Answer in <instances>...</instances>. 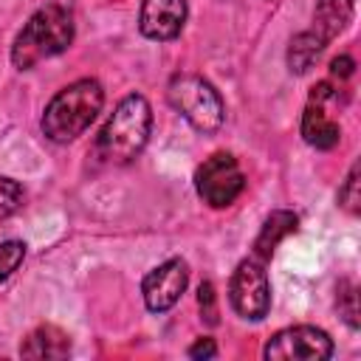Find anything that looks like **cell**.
Segmentation results:
<instances>
[{
    "label": "cell",
    "instance_id": "cell-4",
    "mask_svg": "<svg viewBox=\"0 0 361 361\" xmlns=\"http://www.w3.org/2000/svg\"><path fill=\"white\" fill-rule=\"evenodd\" d=\"M169 104L197 130V133H217L226 118V104L214 85L197 73H178L169 82Z\"/></svg>",
    "mask_w": 361,
    "mask_h": 361
},
{
    "label": "cell",
    "instance_id": "cell-5",
    "mask_svg": "<svg viewBox=\"0 0 361 361\" xmlns=\"http://www.w3.org/2000/svg\"><path fill=\"white\" fill-rule=\"evenodd\" d=\"M195 189L203 197V203H209L212 209H223V206H231L243 195L245 175L231 152H214L197 166Z\"/></svg>",
    "mask_w": 361,
    "mask_h": 361
},
{
    "label": "cell",
    "instance_id": "cell-18",
    "mask_svg": "<svg viewBox=\"0 0 361 361\" xmlns=\"http://www.w3.org/2000/svg\"><path fill=\"white\" fill-rule=\"evenodd\" d=\"M355 285H350V282H341L338 285V310H341V316H344V322L355 330L358 327V305H355Z\"/></svg>",
    "mask_w": 361,
    "mask_h": 361
},
{
    "label": "cell",
    "instance_id": "cell-17",
    "mask_svg": "<svg viewBox=\"0 0 361 361\" xmlns=\"http://www.w3.org/2000/svg\"><path fill=\"white\" fill-rule=\"evenodd\" d=\"M338 203L350 212V214H358L361 209V192H358V164L350 166V175L344 180V186L338 189Z\"/></svg>",
    "mask_w": 361,
    "mask_h": 361
},
{
    "label": "cell",
    "instance_id": "cell-6",
    "mask_svg": "<svg viewBox=\"0 0 361 361\" xmlns=\"http://www.w3.org/2000/svg\"><path fill=\"white\" fill-rule=\"evenodd\" d=\"M228 299L231 307L237 310V316L248 319V322H259L268 316L271 307V282L265 274V262L257 259L254 254L248 259H243L234 274H231V285H228Z\"/></svg>",
    "mask_w": 361,
    "mask_h": 361
},
{
    "label": "cell",
    "instance_id": "cell-8",
    "mask_svg": "<svg viewBox=\"0 0 361 361\" xmlns=\"http://www.w3.org/2000/svg\"><path fill=\"white\" fill-rule=\"evenodd\" d=\"M338 102V90L330 82H322L310 90V102L302 113V138L316 149H333L341 138L338 121L327 113V104Z\"/></svg>",
    "mask_w": 361,
    "mask_h": 361
},
{
    "label": "cell",
    "instance_id": "cell-20",
    "mask_svg": "<svg viewBox=\"0 0 361 361\" xmlns=\"http://www.w3.org/2000/svg\"><path fill=\"white\" fill-rule=\"evenodd\" d=\"M353 71H355V59L347 56V54H341V56H336V59L330 62V73H333V79H350Z\"/></svg>",
    "mask_w": 361,
    "mask_h": 361
},
{
    "label": "cell",
    "instance_id": "cell-12",
    "mask_svg": "<svg viewBox=\"0 0 361 361\" xmlns=\"http://www.w3.org/2000/svg\"><path fill=\"white\" fill-rule=\"evenodd\" d=\"M296 226H299V217H296L293 212H285V209L271 212V214L265 217V223H262L257 240H254V257L265 262V259L274 254V248H276L290 231H296Z\"/></svg>",
    "mask_w": 361,
    "mask_h": 361
},
{
    "label": "cell",
    "instance_id": "cell-15",
    "mask_svg": "<svg viewBox=\"0 0 361 361\" xmlns=\"http://www.w3.org/2000/svg\"><path fill=\"white\" fill-rule=\"evenodd\" d=\"M23 206V186L14 178L0 175V220L11 217Z\"/></svg>",
    "mask_w": 361,
    "mask_h": 361
},
{
    "label": "cell",
    "instance_id": "cell-10",
    "mask_svg": "<svg viewBox=\"0 0 361 361\" xmlns=\"http://www.w3.org/2000/svg\"><path fill=\"white\" fill-rule=\"evenodd\" d=\"M186 0H144L138 14V28L147 39L166 42L183 31Z\"/></svg>",
    "mask_w": 361,
    "mask_h": 361
},
{
    "label": "cell",
    "instance_id": "cell-16",
    "mask_svg": "<svg viewBox=\"0 0 361 361\" xmlns=\"http://www.w3.org/2000/svg\"><path fill=\"white\" fill-rule=\"evenodd\" d=\"M23 257H25V245H23L20 240H6V243H0V282L8 279V276L20 268Z\"/></svg>",
    "mask_w": 361,
    "mask_h": 361
},
{
    "label": "cell",
    "instance_id": "cell-2",
    "mask_svg": "<svg viewBox=\"0 0 361 361\" xmlns=\"http://www.w3.org/2000/svg\"><path fill=\"white\" fill-rule=\"evenodd\" d=\"M152 110L141 93H130L118 102L107 124L96 138V149L107 164H130L149 141Z\"/></svg>",
    "mask_w": 361,
    "mask_h": 361
},
{
    "label": "cell",
    "instance_id": "cell-13",
    "mask_svg": "<svg viewBox=\"0 0 361 361\" xmlns=\"http://www.w3.org/2000/svg\"><path fill=\"white\" fill-rule=\"evenodd\" d=\"M350 20H353V0H316L313 31L324 42L336 39L347 28Z\"/></svg>",
    "mask_w": 361,
    "mask_h": 361
},
{
    "label": "cell",
    "instance_id": "cell-3",
    "mask_svg": "<svg viewBox=\"0 0 361 361\" xmlns=\"http://www.w3.org/2000/svg\"><path fill=\"white\" fill-rule=\"evenodd\" d=\"M73 42V17L62 6H45L23 25L11 45V62L20 71L62 54Z\"/></svg>",
    "mask_w": 361,
    "mask_h": 361
},
{
    "label": "cell",
    "instance_id": "cell-1",
    "mask_svg": "<svg viewBox=\"0 0 361 361\" xmlns=\"http://www.w3.org/2000/svg\"><path fill=\"white\" fill-rule=\"evenodd\" d=\"M102 104H104L102 85L96 79H76L45 104L42 133L56 144H68L93 124V118L102 113Z\"/></svg>",
    "mask_w": 361,
    "mask_h": 361
},
{
    "label": "cell",
    "instance_id": "cell-19",
    "mask_svg": "<svg viewBox=\"0 0 361 361\" xmlns=\"http://www.w3.org/2000/svg\"><path fill=\"white\" fill-rule=\"evenodd\" d=\"M197 305H200V313L209 324H217V307H214V285L212 282H200L197 288Z\"/></svg>",
    "mask_w": 361,
    "mask_h": 361
},
{
    "label": "cell",
    "instance_id": "cell-21",
    "mask_svg": "<svg viewBox=\"0 0 361 361\" xmlns=\"http://www.w3.org/2000/svg\"><path fill=\"white\" fill-rule=\"evenodd\" d=\"M186 355H189V358H214V355H217V344H214V338H197V341L186 350Z\"/></svg>",
    "mask_w": 361,
    "mask_h": 361
},
{
    "label": "cell",
    "instance_id": "cell-9",
    "mask_svg": "<svg viewBox=\"0 0 361 361\" xmlns=\"http://www.w3.org/2000/svg\"><path fill=\"white\" fill-rule=\"evenodd\" d=\"M186 285H189V265L180 257H172L144 276V282H141L144 305L152 313H164L183 296Z\"/></svg>",
    "mask_w": 361,
    "mask_h": 361
},
{
    "label": "cell",
    "instance_id": "cell-14",
    "mask_svg": "<svg viewBox=\"0 0 361 361\" xmlns=\"http://www.w3.org/2000/svg\"><path fill=\"white\" fill-rule=\"evenodd\" d=\"M324 39L310 28V31H302V34H296L293 39H290V48H288V68L293 71V73H305L316 59H319V54L324 51Z\"/></svg>",
    "mask_w": 361,
    "mask_h": 361
},
{
    "label": "cell",
    "instance_id": "cell-11",
    "mask_svg": "<svg viewBox=\"0 0 361 361\" xmlns=\"http://www.w3.org/2000/svg\"><path fill=\"white\" fill-rule=\"evenodd\" d=\"M68 353H71V338L54 324H42L34 333H28V338L20 347L23 358H65Z\"/></svg>",
    "mask_w": 361,
    "mask_h": 361
},
{
    "label": "cell",
    "instance_id": "cell-7",
    "mask_svg": "<svg viewBox=\"0 0 361 361\" xmlns=\"http://www.w3.org/2000/svg\"><path fill=\"white\" fill-rule=\"evenodd\" d=\"M262 355L268 361H327L333 355V338L313 324H296L274 333Z\"/></svg>",
    "mask_w": 361,
    "mask_h": 361
}]
</instances>
